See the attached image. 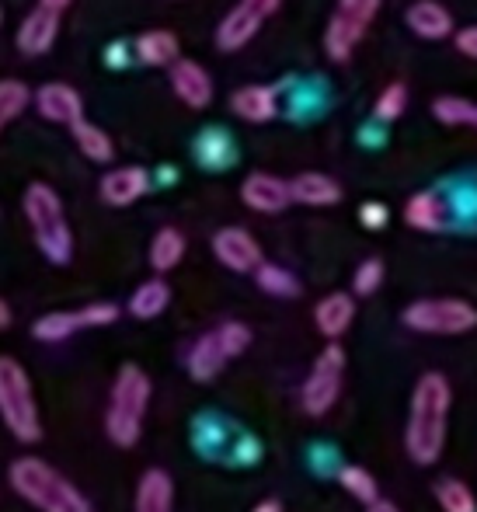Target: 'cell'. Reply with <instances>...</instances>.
I'll list each match as a JSON object with an SVG mask.
<instances>
[{"label":"cell","mask_w":477,"mask_h":512,"mask_svg":"<svg viewBox=\"0 0 477 512\" xmlns=\"http://www.w3.org/2000/svg\"><path fill=\"white\" fill-rule=\"evenodd\" d=\"M338 481H342V488L352 495V499H359L363 506H370V502L380 499V488H377V478H373L366 467L359 464H349L338 471Z\"/></svg>","instance_id":"f546056e"},{"label":"cell","mask_w":477,"mask_h":512,"mask_svg":"<svg viewBox=\"0 0 477 512\" xmlns=\"http://www.w3.org/2000/svg\"><path fill=\"white\" fill-rule=\"evenodd\" d=\"M171 88H175V95L189 108H206L213 102V77L195 60H182V56H178V60L171 63Z\"/></svg>","instance_id":"4fadbf2b"},{"label":"cell","mask_w":477,"mask_h":512,"mask_svg":"<svg viewBox=\"0 0 477 512\" xmlns=\"http://www.w3.org/2000/svg\"><path fill=\"white\" fill-rule=\"evenodd\" d=\"M436 499L439 506H443V512H477V499L474 492L464 485V481L457 478H443L436 485Z\"/></svg>","instance_id":"4dcf8cb0"},{"label":"cell","mask_w":477,"mask_h":512,"mask_svg":"<svg viewBox=\"0 0 477 512\" xmlns=\"http://www.w3.org/2000/svg\"><path fill=\"white\" fill-rule=\"evenodd\" d=\"M289 199L303 206H335V203H342V185L328 175L307 171V175H296L293 182H289Z\"/></svg>","instance_id":"ffe728a7"},{"label":"cell","mask_w":477,"mask_h":512,"mask_svg":"<svg viewBox=\"0 0 477 512\" xmlns=\"http://www.w3.org/2000/svg\"><path fill=\"white\" fill-rule=\"evenodd\" d=\"M182 258H185L182 230H175V227L157 230L154 241H150V265H154V272H171Z\"/></svg>","instance_id":"484cf974"},{"label":"cell","mask_w":477,"mask_h":512,"mask_svg":"<svg viewBox=\"0 0 477 512\" xmlns=\"http://www.w3.org/2000/svg\"><path fill=\"white\" fill-rule=\"evenodd\" d=\"M380 283H383V262L380 258H366V262L356 269V276H352V290H356V297H370V293H377Z\"/></svg>","instance_id":"e575fe53"},{"label":"cell","mask_w":477,"mask_h":512,"mask_svg":"<svg viewBox=\"0 0 477 512\" xmlns=\"http://www.w3.org/2000/svg\"><path fill=\"white\" fill-rule=\"evenodd\" d=\"M168 304H171V286L164 279H147L129 297V314L140 317V321H154V317H161L168 310Z\"/></svg>","instance_id":"d4e9b609"},{"label":"cell","mask_w":477,"mask_h":512,"mask_svg":"<svg viewBox=\"0 0 477 512\" xmlns=\"http://www.w3.org/2000/svg\"><path fill=\"white\" fill-rule=\"evenodd\" d=\"M150 189V175L147 168H136V164H129V168H115L108 171L105 178H101V199H105L108 206L122 209V206H133L140 203L143 196H147Z\"/></svg>","instance_id":"5bb4252c"},{"label":"cell","mask_w":477,"mask_h":512,"mask_svg":"<svg viewBox=\"0 0 477 512\" xmlns=\"http://www.w3.org/2000/svg\"><path fill=\"white\" fill-rule=\"evenodd\" d=\"M7 324H11V307H7L4 300H0V331H4Z\"/></svg>","instance_id":"60d3db41"},{"label":"cell","mask_w":477,"mask_h":512,"mask_svg":"<svg viewBox=\"0 0 477 512\" xmlns=\"http://www.w3.org/2000/svg\"><path fill=\"white\" fill-rule=\"evenodd\" d=\"M119 321V307L115 304H88L81 310H56L46 314L32 324V335L39 342H63V338L77 335V331L88 328H108V324Z\"/></svg>","instance_id":"30bf717a"},{"label":"cell","mask_w":477,"mask_h":512,"mask_svg":"<svg viewBox=\"0 0 477 512\" xmlns=\"http://www.w3.org/2000/svg\"><path fill=\"white\" fill-rule=\"evenodd\" d=\"M25 216L32 237L39 244V251L53 265H67L74 258V234H70L67 213L56 196V189H49L46 182H32L25 189Z\"/></svg>","instance_id":"277c9868"},{"label":"cell","mask_w":477,"mask_h":512,"mask_svg":"<svg viewBox=\"0 0 477 512\" xmlns=\"http://www.w3.org/2000/svg\"><path fill=\"white\" fill-rule=\"evenodd\" d=\"M404 220L411 223L415 230H425V234H436V230L446 227V209L443 199L436 192H418V196L408 199L404 206Z\"/></svg>","instance_id":"cb8c5ba5"},{"label":"cell","mask_w":477,"mask_h":512,"mask_svg":"<svg viewBox=\"0 0 477 512\" xmlns=\"http://www.w3.org/2000/svg\"><path fill=\"white\" fill-rule=\"evenodd\" d=\"M133 512H175V485H171V474L154 467L140 478L136 485V506Z\"/></svg>","instance_id":"d6986e66"},{"label":"cell","mask_w":477,"mask_h":512,"mask_svg":"<svg viewBox=\"0 0 477 512\" xmlns=\"http://www.w3.org/2000/svg\"><path fill=\"white\" fill-rule=\"evenodd\" d=\"M227 363H230V356H227V349H223L216 331H206V335L189 349V373H192V380H199V384H209Z\"/></svg>","instance_id":"44dd1931"},{"label":"cell","mask_w":477,"mask_h":512,"mask_svg":"<svg viewBox=\"0 0 477 512\" xmlns=\"http://www.w3.org/2000/svg\"><path fill=\"white\" fill-rule=\"evenodd\" d=\"M39 4H42V7H49V11H60V14H63V11L70 7V0H39Z\"/></svg>","instance_id":"ab89813d"},{"label":"cell","mask_w":477,"mask_h":512,"mask_svg":"<svg viewBox=\"0 0 477 512\" xmlns=\"http://www.w3.org/2000/svg\"><path fill=\"white\" fill-rule=\"evenodd\" d=\"M136 56H140L147 67H171V63L182 56V42L168 28H150L136 39Z\"/></svg>","instance_id":"7402d4cb"},{"label":"cell","mask_w":477,"mask_h":512,"mask_svg":"<svg viewBox=\"0 0 477 512\" xmlns=\"http://www.w3.org/2000/svg\"><path fill=\"white\" fill-rule=\"evenodd\" d=\"M251 512H283V506H279L276 499H265V502H258V506L251 509Z\"/></svg>","instance_id":"f35d334b"},{"label":"cell","mask_w":477,"mask_h":512,"mask_svg":"<svg viewBox=\"0 0 477 512\" xmlns=\"http://www.w3.org/2000/svg\"><path fill=\"white\" fill-rule=\"evenodd\" d=\"M0 422L18 443H39L42 418L28 370L11 356H0Z\"/></svg>","instance_id":"5b68a950"},{"label":"cell","mask_w":477,"mask_h":512,"mask_svg":"<svg viewBox=\"0 0 477 512\" xmlns=\"http://www.w3.org/2000/svg\"><path fill=\"white\" fill-rule=\"evenodd\" d=\"M366 512H401L394 506V502H383V499H377V502H370V506H366Z\"/></svg>","instance_id":"74e56055"},{"label":"cell","mask_w":477,"mask_h":512,"mask_svg":"<svg viewBox=\"0 0 477 512\" xmlns=\"http://www.w3.org/2000/svg\"><path fill=\"white\" fill-rule=\"evenodd\" d=\"M432 115H436L443 126H474L477 129V102L457 95H443L432 102Z\"/></svg>","instance_id":"f1b7e54d"},{"label":"cell","mask_w":477,"mask_h":512,"mask_svg":"<svg viewBox=\"0 0 477 512\" xmlns=\"http://www.w3.org/2000/svg\"><path fill=\"white\" fill-rule=\"evenodd\" d=\"M279 4H283V0H237L227 18L220 21V28H216V46H220L223 53L244 49L258 35V28L279 11Z\"/></svg>","instance_id":"9c48e42d"},{"label":"cell","mask_w":477,"mask_h":512,"mask_svg":"<svg viewBox=\"0 0 477 512\" xmlns=\"http://www.w3.org/2000/svg\"><path fill=\"white\" fill-rule=\"evenodd\" d=\"M74 143H77V150H81L88 161H95V164H108L115 157V147H112V136L105 133L101 126H91V122H74Z\"/></svg>","instance_id":"83f0119b"},{"label":"cell","mask_w":477,"mask_h":512,"mask_svg":"<svg viewBox=\"0 0 477 512\" xmlns=\"http://www.w3.org/2000/svg\"><path fill=\"white\" fill-rule=\"evenodd\" d=\"M255 283L262 293H269V297H279V300H293L300 297V279L293 276L289 269H283V265H272V262H258L255 269Z\"/></svg>","instance_id":"4316f807"},{"label":"cell","mask_w":477,"mask_h":512,"mask_svg":"<svg viewBox=\"0 0 477 512\" xmlns=\"http://www.w3.org/2000/svg\"><path fill=\"white\" fill-rule=\"evenodd\" d=\"M450 380L443 373H425L411 391L408 429H404V450L418 467H429L439 460L446 446V422H450Z\"/></svg>","instance_id":"6da1fadb"},{"label":"cell","mask_w":477,"mask_h":512,"mask_svg":"<svg viewBox=\"0 0 477 512\" xmlns=\"http://www.w3.org/2000/svg\"><path fill=\"white\" fill-rule=\"evenodd\" d=\"M28 102H32V95H28L25 84L21 81H0V133H4V129L11 126L21 112H25Z\"/></svg>","instance_id":"1f68e13d"},{"label":"cell","mask_w":477,"mask_h":512,"mask_svg":"<svg viewBox=\"0 0 477 512\" xmlns=\"http://www.w3.org/2000/svg\"><path fill=\"white\" fill-rule=\"evenodd\" d=\"M230 108L241 115L244 122H272L276 119V91L265 88V84H248V88L234 91Z\"/></svg>","instance_id":"603a6c76"},{"label":"cell","mask_w":477,"mask_h":512,"mask_svg":"<svg viewBox=\"0 0 477 512\" xmlns=\"http://www.w3.org/2000/svg\"><path fill=\"white\" fill-rule=\"evenodd\" d=\"M314 321H317V331H321L324 338L338 342V338L352 328V321H356V300H352L349 293H328V297L317 304Z\"/></svg>","instance_id":"ac0fdd59"},{"label":"cell","mask_w":477,"mask_h":512,"mask_svg":"<svg viewBox=\"0 0 477 512\" xmlns=\"http://www.w3.org/2000/svg\"><path fill=\"white\" fill-rule=\"evenodd\" d=\"M380 11V0H338L335 14L324 32V49L335 63H349L356 46L363 42L366 28L373 25Z\"/></svg>","instance_id":"52a82bcc"},{"label":"cell","mask_w":477,"mask_h":512,"mask_svg":"<svg viewBox=\"0 0 477 512\" xmlns=\"http://www.w3.org/2000/svg\"><path fill=\"white\" fill-rule=\"evenodd\" d=\"M7 478L14 492L39 512H91V502L84 499L81 488L39 457H18Z\"/></svg>","instance_id":"7a4b0ae2"},{"label":"cell","mask_w":477,"mask_h":512,"mask_svg":"<svg viewBox=\"0 0 477 512\" xmlns=\"http://www.w3.org/2000/svg\"><path fill=\"white\" fill-rule=\"evenodd\" d=\"M35 108H39L42 119L60 122V126H74V122L84 119V98L63 81L42 84V88L35 91Z\"/></svg>","instance_id":"7c38bea8"},{"label":"cell","mask_w":477,"mask_h":512,"mask_svg":"<svg viewBox=\"0 0 477 512\" xmlns=\"http://www.w3.org/2000/svg\"><path fill=\"white\" fill-rule=\"evenodd\" d=\"M216 335H220V342H223V349H227L230 359H237L241 352H248V345H251V328H248V324H241V321L220 324V328H216Z\"/></svg>","instance_id":"836d02e7"},{"label":"cell","mask_w":477,"mask_h":512,"mask_svg":"<svg viewBox=\"0 0 477 512\" xmlns=\"http://www.w3.org/2000/svg\"><path fill=\"white\" fill-rule=\"evenodd\" d=\"M404 21L425 42H443L453 35V14L443 4H436V0H415L408 7V14H404Z\"/></svg>","instance_id":"e0dca14e"},{"label":"cell","mask_w":477,"mask_h":512,"mask_svg":"<svg viewBox=\"0 0 477 512\" xmlns=\"http://www.w3.org/2000/svg\"><path fill=\"white\" fill-rule=\"evenodd\" d=\"M56 35H60V11H49V7H35L18 28V49L25 56H42L53 49Z\"/></svg>","instance_id":"2e32d148"},{"label":"cell","mask_w":477,"mask_h":512,"mask_svg":"<svg viewBox=\"0 0 477 512\" xmlns=\"http://www.w3.org/2000/svg\"><path fill=\"white\" fill-rule=\"evenodd\" d=\"M342 377H345V349L338 342H331L317 356V363L310 366V377L303 380V391H300L303 411L314 418L328 415L335 408L338 394H342Z\"/></svg>","instance_id":"ba28073f"},{"label":"cell","mask_w":477,"mask_h":512,"mask_svg":"<svg viewBox=\"0 0 477 512\" xmlns=\"http://www.w3.org/2000/svg\"><path fill=\"white\" fill-rule=\"evenodd\" d=\"M0 21H4V14H0Z\"/></svg>","instance_id":"b9f144b4"},{"label":"cell","mask_w":477,"mask_h":512,"mask_svg":"<svg viewBox=\"0 0 477 512\" xmlns=\"http://www.w3.org/2000/svg\"><path fill=\"white\" fill-rule=\"evenodd\" d=\"M387 206L383 203H366L363 209H359V220H363V227H370V230H380L383 223H387Z\"/></svg>","instance_id":"d590c367"},{"label":"cell","mask_w":477,"mask_h":512,"mask_svg":"<svg viewBox=\"0 0 477 512\" xmlns=\"http://www.w3.org/2000/svg\"><path fill=\"white\" fill-rule=\"evenodd\" d=\"M457 49L467 56V60H477V25H467V28H460L457 32Z\"/></svg>","instance_id":"8d00e7d4"},{"label":"cell","mask_w":477,"mask_h":512,"mask_svg":"<svg viewBox=\"0 0 477 512\" xmlns=\"http://www.w3.org/2000/svg\"><path fill=\"white\" fill-rule=\"evenodd\" d=\"M241 199L248 209L255 213H283V209L293 203L289 199V182L276 175H265V171H255V175L244 178L241 185Z\"/></svg>","instance_id":"9a60e30c"},{"label":"cell","mask_w":477,"mask_h":512,"mask_svg":"<svg viewBox=\"0 0 477 512\" xmlns=\"http://www.w3.org/2000/svg\"><path fill=\"white\" fill-rule=\"evenodd\" d=\"M213 255L230 272H255L258 262H262V248L244 227H223L213 237Z\"/></svg>","instance_id":"8fae6325"},{"label":"cell","mask_w":477,"mask_h":512,"mask_svg":"<svg viewBox=\"0 0 477 512\" xmlns=\"http://www.w3.org/2000/svg\"><path fill=\"white\" fill-rule=\"evenodd\" d=\"M150 405V377L140 366H122L105 408V432L115 446H136Z\"/></svg>","instance_id":"3957f363"},{"label":"cell","mask_w":477,"mask_h":512,"mask_svg":"<svg viewBox=\"0 0 477 512\" xmlns=\"http://www.w3.org/2000/svg\"><path fill=\"white\" fill-rule=\"evenodd\" d=\"M404 108H408V88L404 84H387L383 88V95L377 98V119H383V122H394V119H401L404 115Z\"/></svg>","instance_id":"d6a6232c"},{"label":"cell","mask_w":477,"mask_h":512,"mask_svg":"<svg viewBox=\"0 0 477 512\" xmlns=\"http://www.w3.org/2000/svg\"><path fill=\"white\" fill-rule=\"evenodd\" d=\"M401 321L422 335H467L477 328V307L457 297L415 300L404 307Z\"/></svg>","instance_id":"8992f818"}]
</instances>
